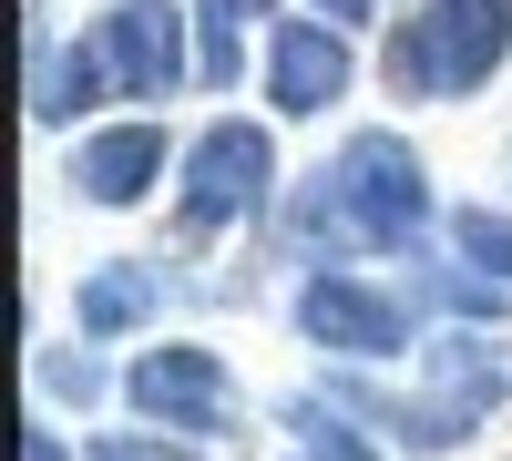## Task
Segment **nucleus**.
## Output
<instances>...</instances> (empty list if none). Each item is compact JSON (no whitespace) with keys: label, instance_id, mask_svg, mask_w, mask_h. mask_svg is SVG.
Wrapping results in <instances>:
<instances>
[{"label":"nucleus","instance_id":"nucleus-1","mask_svg":"<svg viewBox=\"0 0 512 461\" xmlns=\"http://www.w3.org/2000/svg\"><path fill=\"white\" fill-rule=\"evenodd\" d=\"M431 226V185L400 134H349L308 185H297V236L308 246H410Z\"/></svg>","mask_w":512,"mask_h":461},{"label":"nucleus","instance_id":"nucleus-2","mask_svg":"<svg viewBox=\"0 0 512 461\" xmlns=\"http://www.w3.org/2000/svg\"><path fill=\"white\" fill-rule=\"evenodd\" d=\"M512 52V0H420V11L379 41V72L410 103H461L482 93L492 62Z\"/></svg>","mask_w":512,"mask_h":461},{"label":"nucleus","instance_id":"nucleus-3","mask_svg":"<svg viewBox=\"0 0 512 461\" xmlns=\"http://www.w3.org/2000/svg\"><path fill=\"white\" fill-rule=\"evenodd\" d=\"M502 390H512V369H502L492 349L441 339V349H431V390H420V400H379V390H359V380H338L328 400L359 410V421H379V431L410 441V451H451L461 431H482V410H492Z\"/></svg>","mask_w":512,"mask_h":461},{"label":"nucleus","instance_id":"nucleus-4","mask_svg":"<svg viewBox=\"0 0 512 461\" xmlns=\"http://www.w3.org/2000/svg\"><path fill=\"white\" fill-rule=\"evenodd\" d=\"M297 339H308V349H338V359H400V349H410V318H400V298H379L369 277L318 267L308 287H297Z\"/></svg>","mask_w":512,"mask_h":461},{"label":"nucleus","instance_id":"nucleus-5","mask_svg":"<svg viewBox=\"0 0 512 461\" xmlns=\"http://www.w3.org/2000/svg\"><path fill=\"white\" fill-rule=\"evenodd\" d=\"M277 185V144L267 123H216L195 154H185V226H246Z\"/></svg>","mask_w":512,"mask_h":461},{"label":"nucleus","instance_id":"nucleus-6","mask_svg":"<svg viewBox=\"0 0 512 461\" xmlns=\"http://www.w3.org/2000/svg\"><path fill=\"white\" fill-rule=\"evenodd\" d=\"M175 0H113V11L93 21V52H103V82L134 103H164L185 82V41H175Z\"/></svg>","mask_w":512,"mask_h":461},{"label":"nucleus","instance_id":"nucleus-7","mask_svg":"<svg viewBox=\"0 0 512 461\" xmlns=\"http://www.w3.org/2000/svg\"><path fill=\"white\" fill-rule=\"evenodd\" d=\"M123 400L164 431H226L236 421V380L216 369V349H144L123 369Z\"/></svg>","mask_w":512,"mask_h":461},{"label":"nucleus","instance_id":"nucleus-8","mask_svg":"<svg viewBox=\"0 0 512 461\" xmlns=\"http://www.w3.org/2000/svg\"><path fill=\"white\" fill-rule=\"evenodd\" d=\"M267 93H277V113H328L338 93H349V31L338 21H277Z\"/></svg>","mask_w":512,"mask_h":461},{"label":"nucleus","instance_id":"nucleus-9","mask_svg":"<svg viewBox=\"0 0 512 461\" xmlns=\"http://www.w3.org/2000/svg\"><path fill=\"white\" fill-rule=\"evenodd\" d=\"M154 175H164V134H154V123H113V134L72 144V185L93 205H134Z\"/></svg>","mask_w":512,"mask_h":461},{"label":"nucleus","instance_id":"nucleus-10","mask_svg":"<svg viewBox=\"0 0 512 461\" xmlns=\"http://www.w3.org/2000/svg\"><path fill=\"white\" fill-rule=\"evenodd\" d=\"M154 298H164V287H154L144 267H93V277H82V298H72V318L93 328V339H123V328L154 318Z\"/></svg>","mask_w":512,"mask_h":461},{"label":"nucleus","instance_id":"nucleus-11","mask_svg":"<svg viewBox=\"0 0 512 461\" xmlns=\"http://www.w3.org/2000/svg\"><path fill=\"white\" fill-rule=\"evenodd\" d=\"M93 93H113L93 41H82V52H31V113H41V123H72Z\"/></svg>","mask_w":512,"mask_h":461},{"label":"nucleus","instance_id":"nucleus-12","mask_svg":"<svg viewBox=\"0 0 512 461\" xmlns=\"http://www.w3.org/2000/svg\"><path fill=\"white\" fill-rule=\"evenodd\" d=\"M256 11H267V0H195V82H205V93H226V82H236V21H256Z\"/></svg>","mask_w":512,"mask_h":461},{"label":"nucleus","instance_id":"nucleus-13","mask_svg":"<svg viewBox=\"0 0 512 461\" xmlns=\"http://www.w3.org/2000/svg\"><path fill=\"white\" fill-rule=\"evenodd\" d=\"M287 431H297L308 461H379V451L349 431V410H338V400H287Z\"/></svg>","mask_w":512,"mask_h":461},{"label":"nucleus","instance_id":"nucleus-14","mask_svg":"<svg viewBox=\"0 0 512 461\" xmlns=\"http://www.w3.org/2000/svg\"><path fill=\"white\" fill-rule=\"evenodd\" d=\"M451 257H472L492 287H512V216H492V205H461V216H451Z\"/></svg>","mask_w":512,"mask_h":461},{"label":"nucleus","instance_id":"nucleus-15","mask_svg":"<svg viewBox=\"0 0 512 461\" xmlns=\"http://www.w3.org/2000/svg\"><path fill=\"white\" fill-rule=\"evenodd\" d=\"M420 287H431L451 318H492V308H502V287H461V277H420Z\"/></svg>","mask_w":512,"mask_h":461},{"label":"nucleus","instance_id":"nucleus-16","mask_svg":"<svg viewBox=\"0 0 512 461\" xmlns=\"http://www.w3.org/2000/svg\"><path fill=\"white\" fill-rule=\"evenodd\" d=\"M41 380H52L62 400H93V390H103V369H93V359H72V349H62V359H41Z\"/></svg>","mask_w":512,"mask_h":461},{"label":"nucleus","instance_id":"nucleus-17","mask_svg":"<svg viewBox=\"0 0 512 461\" xmlns=\"http://www.w3.org/2000/svg\"><path fill=\"white\" fill-rule=\"evenodd\" d=\"M21 461H62V441L52 431H21Z\"/></svg>","mask_w":512,"mask_h":461},{"label":"nucleus","instance_id":"nucleus-18","mask_svg":"<svg viewBox=\"0 0 512 461\" xmlns=\"http://www.w3.org/2000/svg\"><path fill=\"white\" fill-rule=\"evenodd\" d=\"M318 11H328V21H369V0H318Z\"/></svg>","mask_w":512,"mask_h":461}]
</instances>
